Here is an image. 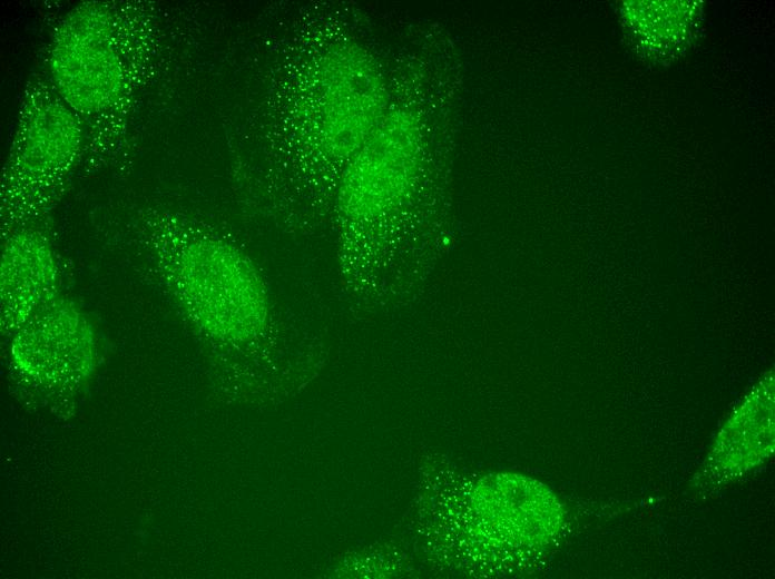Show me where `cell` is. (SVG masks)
I'll use <instances>...</instances> for the list:
<instances>
[{"mask_svg":"<svg viewBox=\"0 0 775 579\" xmlns=\"http://www.w3.org/2000/svg\"><path fill=\"white\" fill-rule=\"evenodd\" d=\"M77 114L49 81L32 79L1 177L2 238L36 225L58 200L82 153Z\"/></svg>","mask_w":775,"mask_h":579,"instance_id":"5","label":"cell"},{"mask_svg":"<svg viewBox=\"0 0 775 579\" xmlns=\"http://www.w3.org/2000/svg\"><path fill=\"white\" fill-rule=\"evenodd\" d=\"M138 220L147 275L200 336L234 360L246 389L279 398L318 369V344L305 340L290 306L242 246L168 212L147 209Z\"/></svg>","mask_w":775,"mask_h":579,"instance_id":"1","label":"cell"},{"mask_svg":"<svg viewBox=\"0 0 775 579\" xmlns=\"http://www.w3.org/2000/svg\"><path fill=\"white\" fill-rule=\"evenodd\" d=\"M149 30L143 14L102 2L75 8L59 24L50 81L79 118L120 119L149 57Z\"/></svg>","mask_w":775,"mask_h":579,"instance_id":"3","label":"cell"},{"mask_svg":"<svg viewBox=\"0 0 775 579\" xmlns=\"http://www.w3.org/2000/svg\"><path fill=\"white\" fill-rule=\"evenodd\" d=\"M3 239L0 257L1 333L10 338L62 294V269L51 241L39 227H22Z\"/></svg>","mask_w":775,"mask_h":579,"instance_id":"7","label":"cell"},{"mask_svg":"<svg viewBox=\"0 0 775 579\" xmlns=\"http://www.w3.org/2000/svg\"><path fill=\"white\" fill-rule=\"evenodd\" d=\"M9 340L12 371L39 395L69 400L95 371L97 341L92 323L82 307L65 294Z\"/></svg>","mask_w":775,"mask_h":579,"instance_id":"6","label":"cell"},{"mask_svg":"<svg viewBox=\"0 0 775 579\" xmlns=\"http://www.w3.org/2000/svg\"><path fill=\"white\" fill-rule=\"evenodd\" d=\"M384 75L361 43H328L310 69L305 122L313 143L303 209L331 213L342 170L389 112Z\"/></svg>","mask_w":775,"mask_h":579,"instance_id":"2","label":"cell"},{"mask_svg":"<svg viewBox=\"0 0 775 579\" xmlns=\"http://www.w3.org/2000/svg\"><path fill=\"white\" fill-rule=\"evenodd\" d=\"M422 131L409 109L389 110L344 166L333 203L341 252L395 243L422 174Z\"/></svg>","mask_w":775,"mask_h":579,"instance_id":"4","label":"cell"}]
</instances>
